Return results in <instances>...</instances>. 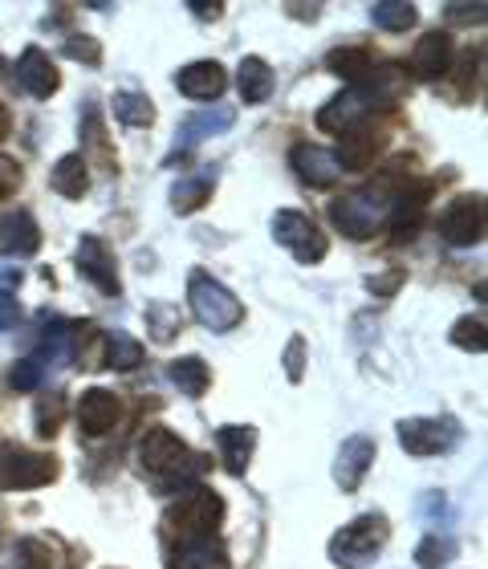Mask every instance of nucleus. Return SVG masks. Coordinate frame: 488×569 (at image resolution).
Segmentation results:
<instances>
[{"label":"nucleus","instance_id":"nucleus-1","mask_svg":"<svg viewBox=\"0 0 488 569\" xmlns=\"http://www.w3.org/2000/svg\"><path fill=\"white\" fill-rule=\"evenodd\" d=\"M407 94V73L399 66L370 70L362 82L346 86L342 94L318 110V127L326 134H350L375 119V110H391Z\"/></svg>","mask_w":488,"mask_h":569},{"label":"nucleus","instance_id":"nucleus-2","mask_svg":"<svg viewBox=\"0 0 488 569\" xmlns=\"http://www.w3.org/2000/svg\"><path fill=\"white\" fill-rule=\"evenodd\" d=\"M139 463L147 472L163 476V488H191V480L208 468V456H196L188 451V443L171 431V427H147L143 443H139Z\"/></svg>","mask_w":488,"mask_h":569},{"label":"nucleus","instance_id":"nucleus-3","mask_svg":"<svg viewBox=\"0 0 488 569\" xmlns=\"http://www.w3.org/2000/svg\"><path fill=\"white\" fill-rule=\"evenodd\" d=\"M225 521V500L216 497L212 488L191 485L179 492V500L163 512V529L176 541H191V537H212Z\"/></svg>","mask_w":488,"mask_h":569},{"label":"nucleus","instance_id":"nucleus-4","mask_svg":"<svg viewBox=\"0 0 488 569\" xmlns=\"http://www.w3.org/2000/svg\"><path fill=\"white\" fill-rule=\"evenodd\" d=\"M188 306H191V318L212 333L237 330L240 321H245V306L237 301V293L225 289L216 277L200 273V269L188 277Z\"/></svg>","mask_w":488,"mask_h":569},{"label":"nucleus","instance_id":"nucleus-5","mask_svg":"<svg viewBox=\"0 0 488 569\" xmlns=\"http://www.w3.org/2000/svg\"><path fill=\"white\" fill-rule=\"evenodd\" d=\"M387 537H391L387 517H382V512H362V517H355L346 529L333 533V541H330L333 566L362 569L367 561H375V553H379L382 546H387Z\"/></svg>","mask_w":488,"mask_h":569},{"label":"nucleus","instance_id":"nucleus-6","mask_svg":"<svg viewBox=\"0 0 488 569\" xmlns=\"http://www.w3.org/2000/svg\"><path fill=\"white\" fill-rule=\"evenodd\" d=\"M273 237H277V244H286L301 264H318V261H326V252H330V240L322 237V228L313 224L306 212H277Z\"/></svg>","mask_w":488,"mask_h":569},{"label":"nucleus","instance_id":"nucleus-7","mask_svg":"<svg viewBox=\"0 0 488 569\" xmlns=\"http://www.w3.org/2000/svg\"><path fill=\"white\" fill-rule=\"evenodd\" d=\"M58 480V460L46 451H4L0 456V492L12 488H41Z\"/></svg>","mask_w":488,"mask_h":569},{"label":"nucleus","instance_id":"nucleus-8","mask_svg":"<svg viewBox=\"0 0 488 569\" xmlns=\"http://www.w3.org/2000/svg\"><path fill=\"white\" fill-rule=\"evenodd\" d=\"M440 237L452 249H468L485 240V200L480 196H456L440 216Z\"/></svg>","mask_w":488,"mask_h":569},{"label":"nucleus","instance_id":"nucleus-9","mask_svg":"<svg viewBox=\"0 0 488 569\" xmlns=\"http://www.w3.org/2000/svg\"><path fill=\"white\" fill-rule=\"evenodd\" d=\"M460 439V423L456 419H404L399 423V443L407 456H440Z\"/></svg>","mask_w":488,"mask_h":569},{"label":"nucleus","instance_id":"nucleus-10","mask_svg":"<svg viewBox=\"0 0 488 569\" xmlns=\"http://www.w3.org/2000/svg\"><path fill=\"white\" fill-rule=\"evenodd\" d=\"M78 269H82L86 281L98 284V293H107V297L122 293L119 261H114V252L107 249V240L94 237V232H86L82 244H78Z\"/></svg>","mask_w":488,"mask_h":569},{"label":"nucleus","instance_id":"nucleus-11","mask_svg":"<svg viewBox=\"0 0 488 569\" xmlns=\"http://www.w3.org/2000/svg\"><path fill=\"white\" fill-rule=\"evenodd\" d=\"M289 163H293L301 183H310V188H333V183L342 179V167H338L333 151H326L318 142H298V147L289 151Z\"/></svg>","mask_w":488,"mask_h":569},{"label":"nucleus","instance_id":"nucleus-12","mask_svg":"<svg viewBox=\"0 0 488 569\" xmlns=\"http://www.w3.org/2000/svg\"><path fill=\"white\" fill-rule=\"evenodd\" d=\"M17 82H21L24 94H33L37 102H46V98L58 94L61 73H58V66L49 61L46 49L29 46V49L21 53V61H17Z\"/></svg>","mask_w":488,"mask_h":569},{"label":"nucleus","instance_id":"nucleus-13","mask_svg":"<svg viewBox=\"0 0 488 569\" xmlns=\"http://www.w3.org/2000/svg\"><path fill=\"white\" fill-rule=\"evenodd\" d=\"M119 419H122V403L114 391L94 387V391H86L82 399H78V427H82V436H94V439L110 436Z\"/></svg>","mask_w":488,"mask_h":569},{"label":"nucleus","instance_id":"nucleus-14","mask_svg":"<svg viewBox=\"0 0 488 569\" xmlns=\"http://www.w3.org/2000/svg\"><path fill=\"white\" fill-rule=\"evenodd\" d=\"M375 456H379V448H375V439L370 436L346 439L342 451H338V463H333V480H338V488H342V492H355V488L367 480Z\"/></svg>","mask_w":488,"mask_h":569},{"label":"nucleus","instance_id":"nucleus-15","mask_svg":"<svg viewBox=\"0 0 488 569\" xmlns=\"http://www.w3.org/2000/svg\"><path fill=\"white\" fill-rule=\"evenodd\" d=\"M225 66L220 61H191L176 73V90L191 102H212V98L225 94Z\"/></svg>","mask_w":488,"mask_h":569},{"label":"nucleus","instance_id":"nucleus-16","mask_svg":"<svg viewBox=\"0 0 488 569\" xmlns=\"http://www.w3.org/2000/svg\"><path fill=\"white\" fill-rule=\"evenodd\" d=\"M41 249V228H37L33 212H24V208H17V212H9L4 220H0V252L4 257H33V252Z\"/></svg>","mask_w":488,"mask_h":569},{"label":"nucleus","instance_id":"nucleus-17","mask_svg":"<svg viewBox=\"0 0 488 569\" xmlns=\"http://www.w3.org/2000/svg\"><path fill=\"white\" fill-rule=\"evenodd\" d=\"M448 66H452V37L424 33V41H416V49H411V73L424 82H436L448 73Z\"/></svg>","mask_w":488,"mask_h":569},{"label":"nucleus","instance_id":"nucleus-18","mask_svg":"<svg viewBox=\"0 0 488 569\" xmlns=\"http://www.w3.org/2000/svg\"><path fill=\"white\" fill-rule=\"evenodd\" d=\"M171 569H232V561L216 537H191V541H176Z\"/></svg>","mask_w":488,"mask_h":569},{"label":"nucleus","instance_id":"nucleus-19","mask_svg":"<svg viewBox=\"0 0 488 569\" xmlns=\"http://www.w3.org/2000/svg\"><path fill=\"white\" fill-rule=\"evenodd\" d=\"M216 448H220V460L232 476H245L252 460V448H257V427H240V423H225L216 431Z\"/></svg>","mask_w":488,"mask_h":569},{"label":"nucleus","instance_id":"nucleus-20","mask_svg":"<svg viewBox=\"0 0 488 569\" xmlns=\"http://www.w3.org/2000/svg\"><path fill=\"white\" fill-rule=\"evenodd\" d=\"M382 147H387V139H382L379 131H367V127H358V131L342 134V147L333 151V159H338V167H342V171H367Z\"/></svg>","mask_w":488,"mask_h":569},{"label":"nucleus","instance_id":"nucleus-21","mask_svg":"<svg viewBox=\"0 0 488 569\" xmlns=\"http://www.w3.org/2000/svg\"><path fill=\"white\" fill-rule=\"evenodd\" d=\"M49 188L66 196V200H82L86 191H90V163H86V154H61L53 171H49Z\"/></svg>","mask_w":488,"mask_h":569},{"label":"nucleus","instance_id":"nucleus-22","mask_svg":"<svg viewBox=\"0 0 488 569\" xmlns=\"http://www.w3.org/2000/svg\"><path fill=\"white\" fill-rule=\"evenodd\" d=\"M237 90L245 98V107H261L265 98L273 94V70L265 58H245L237 70Z\"/></svg>","mask_w":488,"mask_h":569},{"label":"nucleus","instance_id":"nucleus-23","mask_svg":"<svg viewBox=\"0 0 488 569\" xmlns=\"http://www.w3.org/2000/svg\"><path fill=\"white\" fill-rule=\"evenodd\" d=\"M232 122H237V110L232 107L200 110V114H191V119L179 127V147H196L200 139H212V134L228 131Z\"/></svg>","mask_w":488,"mask_h":569},{"label":"nucleus","instance_id":"nucleus-24","mask_svg":"<svg viewBox=\"0 0 488 569\" xmlns=\"http://www.w3.org/2000/svg\"><path fill=\"white\" fill-rule=\"evenodd\" d=\"M73 355V326L70 321H49V330H41V358H33L41 370H53L61 362H70Z\"/></svg>","mask_w":488,"mask_h":569},{"label":"nucleus","instance_id":"nucleus-25","mask_svg":"<svg viewBox=\"0 0 488 569\" xmlns=\"http://www.w3.org/2000/svg\"><path fill=\"white\" fill-rule=\"evenodd\" d=\"M326 70L338 73V78H346L350 86L362 82V78L370 73V49H362V46L330 49V53H326Z\"/></svg>","mask_w":488,"mask_h":569},{"label":"nucleus","instance_id":"nucleus-26","mask_svg":"<svg viewBox=\"0 0 488 569\" xmlns=\"http://www.w3.org/2000/svg\"><path fill=\"white\" fill-rule=\"evenodd\" d=\"M167 379L176 382L179 391L188 395V399H200L203 391H208V382H212V375H208V367H203V358H176L171 367H167Z\"/></svg>","mask_w":488,"mask_h":569},{"label":"nucleus","instance_id":"nucleus-27","mask_svg":"<svg viewBox=\"0 0 488 569\" xmlns=\"http://www.w3.org/2000/svg\"><path fill=\"white\" fill-rule=\"evenodd\" d=\"M212 188H216V179H208V176H183L176 188H171V208H176L179 216L196 212V208H203V203L212 200Z\"/></svg>","mask_w":488,"mask_h":569},{"label":"nucleus","instance_id":"nucleus-28","mask_svg":"<svg viewBox=\"0 0 488 569\" xmlns=\"http://www.w3.org/2000/svg\"><path fill=\"white\" fill-rule=\"evenodd\" d=\"M82 142H86V151L98 159L102 171H114V154H110V142H107V122H102V110L98 107H90L82 114Z\"/></svg>","mask_w":488,"mask_h":569},{"label":"nucleus","instance_id":"nucleus-29","mask_svg":"<svg viewBox=\"0 0 488 569\" xmlns=\"http://www.w3.org/2000/svg\"><path fill=\"white\" fill-rule=\"evenodd\" d=\"M143 358H147V350L139 338H131V333H122V330L107 333V367L110 370H139L143 367Z\"/></svg>","mask_w":488,"mask_h":569},{"label":"nucleus","instance_id":"nucleus-30","mask_svg":"<svg viewBox=\"0 0 488 569\" xmlns=\"http://www.w3.org/2000/svg\"><path fill=\"white\" fill-rule=\"evenodd\" d=\"M370 21L387 29V33H407L419 21V12L407 0H379V4H370Z\"/></svg>","mask_w":488,"mask_h":569},{"label":"nucleus","instance_id":"nucleus-31","mask_svg":"<svg viewBox=\"0 0 488 569\" xmlns=\"http://www.w3.org/2000/svg\"><path fill=\"white\" fill-rule=\"evenodd\" d=\"M114 119L122 127H151L156 122V102L139 94V90H122V94H114Z\"/></svg>","mask_w":488,"mask_h":569},{"label":"nucleus","instance_id":"nucleus-32","mask_svg":"<svg viewBox=\"0 0 488 569\" xmlns=\"http://www.w3.org/2000/svg\"><path fill=\"white\" fill-rule=\"evenodd\" d=\"M147 333L156 342H171L176 333H183V313H179L171 301H151L147 306Z\"/></svg>","mask_w":488,"mask_h":569},{"label":"nucleus","instance_id":"nucleus-33","mask_svg":"<svg viewBox=\"0 0 488 569\" xmlns=\"http://www.w3.org/2000/svg\"><path fill=\"white\" fill-rule=\"evenodd\" d=\"M452 346H460V350H477V355H485V346H488V338H485V318H460L452 326Z\"/></svg>","mask_w":488,"mask_h":569},{"label":"nucleus","instance_id":"nucleus-34","mask_svg":"<svg viewBox=\"0 0 488 569\" xmlns=\"http://www.w3.org/2000/svg\"><path fill=\"white\" fill-rule=\"evenodd\" d=\"M61 419H66V399L61 395H46L41 403H37V436H58Z\"/></svg>","mask_w":488,"mask_h":569},{"label":"nucleus","instance_id":"nucleus-35","mask_svg":"<svg viewBox=\"0 0 488 569\" xmlns=\"http://www.w3.org/2000/svg\"><path fill=\"white\" fill-rule=\"evenodd\" d=\"M448 558H452V541H440V533L424 537V541H419V549H416L419 569H444V566H448Z\"/></svg>","mask_w":488,"mask_h":569},{"label":"nucleus","instance_id":"nucleus-36","mask_svg":"<svg viewBox=\"0 0 488 569\" xmlns=\"http://www.w3.org/2000/svg\"><path fill=\"white\" fill-rule=\"evenodd\" d=\"M61 53H66V58H73V61H86V66H98V61H102V46H98L94 37H86V33L66 37Z\"/></svg>","mask_w":488,"mask_h":569},{"label":"nucleus","instance_id":"nucleus-37","mask_svg":"<svg viewBox=\"0 0 488 569\" xmlns=\"http://www.w3.org/2000/svg\"><path fill=\"white\" fill-rule=\"evenodd\" d=\"M41 375H46V370L37 367L33 358H21V362H12V370H9V387L12 391H37V387H41Z\"/></svg>","mask_w":488,"mask_h":569},{"label":"nucleus","instance_id":"nucleus-38","mask_svg":"<svg viewBox=\"0 0 488 569\" xmlns=\"http://www.w3.org/2000/svg\"><path fill=\"white\" fill-rule=\"evenodd\" d=\"M286 375L289 382H301V375H306V338H289L286 346Z\"/></svg>","mask_w":488,"mask_h":569},{"label":"nucleus","instance_id":"nucleus-39","mask_svg":"<svg viewBox=\"0 0 488 569\" xmlns=\"http://www.w3.org/2000/svg\"><path fill=\"white\" fill-rule=\"evenodd\" d=\"M404 277H407L404 269H391V273H382V277H370L367 289H370V293H375V297H391L395 289L404 284Z\"/></svg>","mask_w":488,"mask_h":569},{"label":"nucleus","instance_id":"nucleus-40","mask_svg":"<svg viewBox=\"0 0 488 569\" xmlns=\"http://www.w3.org/2000/svg\"><path fill=\"white\" fill-rule=\"evenodd\" d=\"M17 188H21V167L12 159H0V200H9Z\"/></svg>","mask_w":488,"mask_h":569},{"label":"nucleus","instance_id":"nucleus-41","mask_svg":"<svg viewBox=\"0 0 488 569\" xmlns=\"http://www.w3.org/2000/svg\"><path fill=\"white\" fill-rule=\"evenodd\" d=\"M448 21L452 24H480L485 21V4H448Z\"/></svg>","mask_w":488,"mask_h":569},{"label":"nucleus","instance_id":"nucleus-42","mask_svg":"<svg viewBox=\"0 0 488 569\" xmlns=\"http://www.w3.org/2000/svg\"><path fill=\"white\" fill-rule=\"evenodd\" d=\"M17 321H21V306H17V297L0 289V330H17Z\"/></svg>","mask_w":488,"mask_h":569},{"label":"nucleus","instance_id":"nucleus-43","mask_svg":"<svg viewBox=\"0 0 488 569\" xmlns=\"http://www.w3.org/2000/svg\"><path fill=\"white\" fill-rule=\"evenodd\" d=\"M480 78V49L477 53H465V61H460V94H468V86H477Z\"/></svg>","mask_w":488,"mask_h":569},{"label":"nucleus","instance_id":"nucleus-44","mask_svg":"<svg viewBox=\"0 0 488 569\" xmlns=\"http://www.w3.org/2000/svg\"><path fill=\"white\" fill-rule=\"evenodd\" d=\"M188 9L196 12V17H203V21H208V17H212V21H216V17H220V9H225V4H220V0H212V4H208V0H191Z\"/></svg>","mask_w":488,"mask_h":569},{"label":"nucleus","instance_id":"nucleus-45","mask_svg":"<svg viewBox=\"0 0 488 569\" xmlns=\"http://www.w3.org/2000/svg\"><path fill=\"white\" fill-rule=\"evenodd\" d=\"M289 17H301V21H318V4H289Z\"/></svg>","mask_w":488,"mask_h":569},{"label":"nucleus","instance_id":"nucleus-46","mask_svg":"<svg viewBox=\"0 0 488 569\" xmlns=\"http://www.w3.org/2000/svg\"><path fill=\"white\" fill-rule=\"evenodd\" d=\"M9 131H12L9 107H4V102H0V139H9Z\"/></svg>","mask_w":488,"mask_h":569}]
</instances>
